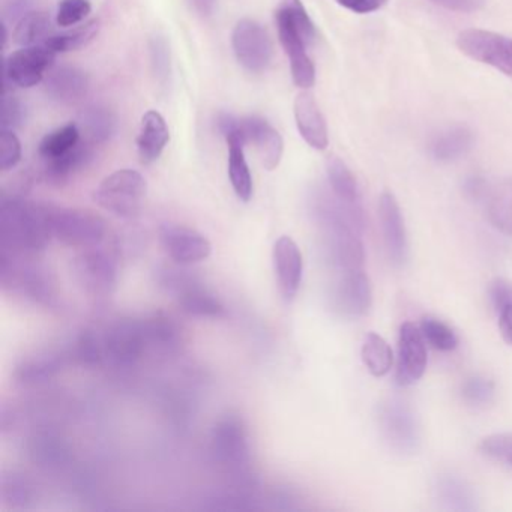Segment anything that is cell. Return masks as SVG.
I'll return each mask as SVG.
<instances>
[{
  "mask_svg": "<svg viewBox=\"0 0 512 512\" xmlns=\"http://www.w3.org/2000/svg\"><path fill=\"white\" fill-rule=\"evenodd\" d=\"M361 356L365 367L374 377L386 376L391 371L394 362L391 346L376 332H370L365 337Z\"/></svg>",
  "mask_w": 512,
  "mask_h": 512,
  "instance_id": "obj_30",
  "label": "cell"
},
{
  "mask_svg": "<svg viewBox=\"0 0 512 512\" xmlns=\"http://www.w3.org/2000/svg\"><path fill=\"white\" fill-rule=\"evenodd\" d=\"M433 2L457 13H475L484 7L485 0H433Z\"/></svg>",
  "mask_w": 512,
  "mask_h": 512,
  "instance_id": "obj_46",
  "label": "cell"
},
{
  "mask_svg": "<svg viewBox=\"0 0 512 512\" xmlns=\"http://www.w3.org/2000/svg\"><path fill=\"white\" fill-rule=\"evenodd\" d=\"M241 133L245 145L251 143L256 146L266 170L272 172L280 166L284 152L283 137L266 119L260 116L241 119Z\"/></svg>",
  "mask_w": 512,
  "mask_h": 512,
  "instance_id": "obj_19",
  "label": "cell"
},
{
  "mask_svg": "<svg viewBox=\"0 0 512 512\" xmlns=\"http://www.w3.org/2000/svg\"><path fill=\"white\" fill-rule=\"evenodd\" d=\"M25 118V109L22 103L17 98L8 97L5 94L4 98V130H13V128L20 127Z\"/></svg>",
  "mask_w": 512,
  "mask_h": 512,
  "instance_id": "obj_43",
  "label": "cell"
},
{
  "mask_svg": "<svg viewBox=\"0 0 512 512\" xmlns=\"http://www.w3.org/2000/svg\"><path fill=\"white\" fill-rule=\"evenodd\" d=\"M508 463L511 464V466H512V455H511V458H509Z\"/></svg>",
  "mask_w": 512,
  "mask_h": 512,
  "instance_id": "obj_50",
  "label": "cell"
},
{
  "mask_svg": "<svg viewBox=\"0 0 512 512\" xmlns=\"http://www.w3.org/2000/svg\"><path fill=\"white\" fill-rule=\"evenodd\" d=\"M52 205L23 197H5L0 206L2 253L32 257L46 250L53 239Z\"/></svg>",
  "mask_w": 512,
  "mask_h": 512,
  "instance_id": "obj_1",
  "label": "cell"
},
{
  "mask_svg": "<svg viewBox=\"0 0 512 512\" xmlns=\"http://www.w3.org/2000/svg\"><path fill=\"white\" fill-rule=\"evenodd\" d=\"M377 425L389 448L400 454H415L421 443L418 418L409 404L395 398L377 407Z\"/></svg>",
  "mask_w": 512,
  "mask_h": 512,
  "instance_id": "obj_8",
  "label": "cell"
},
{
  "mask_svg": "<svg viewBox=\"0 0 512 512\" xmlns=\"http://www.w3.org/2000/svg\"><path fill=\"white\" fill-rule=\"evenodd\" d=\"M457 46L467 58L496 68L512 79V38L481 29H466L458 34Z\"/></svg>",
  "mask_w": 512,
  "mask_h": 512,
  "instance_id": "obj_10",
  "label": "cell"
},
{
  "mask_svg": "<svg viewBox=\"0 0 512 512\" xmlns=\"http://www.w3.org/2000/svg\"><path fill=\"white\" fill-rule=\"evenodd\" d=\"M52 35V20L46 13L31 11L17 23L14 41L22 47L40 46Z\"/></svg>",
  "mask_w": 512,
  "mask_h": 512,
  "instance_id": "obj_31",
  "label": "cell"
},
{
  "mask_svg": "<svg viewBox=\"0 0 512 512\" xmlns=\"http://www.w3.org/2000/svg\"><path fill=\"white\" fill-rule=\"evenodd\" d=\"M275 277L284 301L292 302L301 289L304 277V257L301 248L290 236H281L272 250Z\"/></svg>",
  "mask_w": 512,
  "mask_h": 512,
  "instance_id": "obj_17",
  "label": "cell"
},
{
  "mask_svg": "<svg viewBox=\"0 0 512 512\" xmlns=\"http://www.w3.org/2000/svg\"><path fill=\"white\" fill-rule=\"evenodd\" d=\"M494 392H496L494 383L482 376L470 377L464 382L463 389H461L463 400L475 407L490 404L493 401Z\"/></svg>",
  "mask_w": 512,
  "mask_h": 512,
  "instance_id": "obj_37",
  "label": "cell"
},
{
  "mask_svg": "<svg viewBox=\"0 0 512 512\" xmlns=\"http://www.w3.org/2000/svg\"><path fill=\"white\" fill-rule=\"evenodd\" d=\"M34 7V0H11L7 5V17L11 20H22Z\"/></svg>",
  "mask_w": 512,
  "mask_h": 512,
  "instance_id": "obj_47",
  "label": "cell"
},
{
  "mask_svg": "<svg viewBox=\"0 0 512 512\" xmlns=\"http://www.w3.org/2000/svg\"><path fill=\"white\" fill-rule=\"evenodd\" d=\"M68 362H73L70 346L62 350H41L17 365V382L25 386L46 385L56 374L61 373Z\"/></svg>",
  "mask_w": 512,
  "mask_h": 512,
  "instance_id": "obj_20",
  "label": "cell"
},
{
  "mask_svg": "<svg viewBox=\"0 0 512 512\" xmlns=\"http://www.w3.org/2000/svg\"><path fill=\"white\" fill-rule=\"evenodd\" d=\"M160 242L167 256L181 266L205 262L212 253L211 241L199 230L184 224H163Z\"/></svg>",
  "mask_w": 512,
  "mask_h": 512,
  "instance_id": "obj_12",
  "label": "cell"
},
{
  "mask_svg": "<svg viewBox=\"0 0 512 512\" xmlns=\"http://www.w3.org/2000/svg\"><path fill=\"white\" fill-rule=\"evenodd\" d=\"M31 257L0 253V280L11 290L34 304L55 307L58 290L55 281L43 266L32 263Z\"/></svg>",
  "mask_w": 512,
  "mask_h": 512,
  "instance_id": "obj_3",
  "label": "cell"
},
{
  "mask_svg": "<svg viewBox=\"0 0 512 512\" xmlns=\"http://www.w3.org/2000/svg\"><path fill=\"white\" fill-rule=\"evenodd\" d=\"M331 296L332 304L341 316L350 319L365 316L373 304L370 278L362 269L341 272Z\"/></svg>",
  "mask_w": 512,
  "mask_h": 512,
  "instance_id": "obj_15",
  "label": "cell"
},
{
  "mask_svg": "<svg viewBox=\"0 0 512 512\" xmlns=\"http://www.w3.org/2000/svg\"><path fill=\"white\" fill-rule=\"evenodd\" d=\"M98 32H100V22L92 20V22L77 26V28L62 32V34L50 35L49 40L44 44L50 50H53L56 55H59V53L76 52V50L83 49L91 41H94L97 38Z\"/></svg>",
  "mask_w": 512,
  "mask_h": 512,
  "instance_id": "obj_32",
  "label": "cell"
},
{
  "mask_svg": "<svg viewBox=\"0 0 512 512\" xmlns=\"http://www.w3.org/2000/svg\"><path fill=\"white\" fill-rule=\"evenodd\" d=\"M53 238L73 248L100 247L106 241L107 223L103 217L86 209L52 206Z\"/></svg>",
  "mask_w": 512,
  "mask_h": 512,
  "instance_id": "obj_7",
  "label": "cell"
},
{
  "mask_svg": "<svg viewBox=\"0 0 512 512\" xmlns=\"http://www.w3.org/2000/svg\"><path fill=\"white\" fill-rule=\"evenodd\" d=\"M427 341L421 328L404 322L398 334L397 383L410 386L422 379L427 370Z\"/></svg>",
  "mask_w": 512,
  "mask_h": 512,
  "instance_id": "obj_14",
  "label": "cell"
},
{
  "mask_svg": "<svg viewBox=\"0 0 512 512\" xmlns=\"http://www.w3.org/2000/svg\"><path fill=\"white\" fill-rule=\"evenodd\" d=\"M169 142L170 131L166 119L154 110L146 113L142 118L139 137H137L140 161L145 164L154 163L161 157Z\"/></svg>",
  "mask_w": 512,
  "mask_h": 512,
  "instance_id": "obj_24",
  "label": "cell"
},
{
  "mask_svg": "<svg viewBox=\"0 0 512 512\" xmlns=\"http://www.w3.org/2000/svg\"><path fill=\"white\" fill-rule=\"evenodd\" d=\"M158 283L178 302L188 316L197 319H223L226 307L223 302L193 275L175 268L158 271Z\"/></svg>",
  "mask_w": 512,
  "mask_h": 512,
  "instance_id": "obj_4",
  "label": "cell"
},
{
  "mask_svg": "<svg viewBox=\"0 0 512 512\" xmlns=\"http://www.w3.org/2000/svg\"><path fill=\"white\" fill-rule=\"evenodd\" d=\"M148 194V182L133 169L116 170L95 191V202L119 218H134L142 211Z\"/></svg>",
  "mask_w": 512,
  "mask_h": 512,
  "instance_id": "obj_6",
  "label": "cell"
},
{
  "mask_svg": "<svg viewBox=\"0 0 512 512\" xmlns=\"http://www.w3.org/2000/svg\"><path fill=\"white\" fill-rule=\"evenodd\" d=\"M278 10L286 14L287 19L301 32L308 46L313 44L314 38H316V28H314L313 20L308 16L307 10H305L301 0H284Z\"/></svg>",
  "mask_w": 512,
  "mask_h": 512,
  "instance_id": "obj_36",
  "label": "cell"
},
{
  "mask_svg": "<svg viewBox=\"0 0 512 512\" xmlns=\"http://www.w3.org/2000/svg\"><path fill=\"white\" fill-rule=\"evenodd\" d=\"M73 274L83 292L92 298H109L118 286V262L104 248H86L73 260Z\"/></svg>",
  "mask_w": 512,
  "mask_h": 512,
  "instance_id": "obj_9",
  "label": "cell"
},
{
  "mask_svg": "<svg viewBox=\"0 0 512 512\" xmlns=\"http://www.w3.org/2000/svg\"><path fill=\"white\" fill-rule=\"evenodd\" d=\"M421 331L427 344L439 352H452L457 349L458 338L451 326L434 317H425L421 322Z\"/></svg>",
  "mask_w": 512,
  "mask_h": 512,
  "instance_id": "obj_34",
  "label": "cell"
},
{
  "mask_svg": "<svg viewBox=\"0 0 512 512\" xmlns=\"http://www.w3.org/2000/svg\"><path fill=\"white\" fill-rule=\"evenodd\" d=\"M80 143V128L76 124H68L47 134L40 145V155L44 160L61 157Z\"/></svg>",
  "mask_w": 512,
  "mask_h": 512,
  "instance_id": "obj_33",
  "label": "cell"
},
{
  "mask_svg": "<svg viewBox=\"0 0 512 512\" xmlns=\"http://www.w3.org/2000/svg\"><path fill=\"white\" fill-rule=\"evenodd\" d=\"M32 454L35 455V460L40 461L44 466H49V464L62 460V457L65 455V449L64 445L59 442V439H55L50 434H44V436H38L34 440Z\"/></svg>",
  "mask_w": 512,
  "mask_h": 512,
  "instance_id": "obj_41",
  "label": "cell"
},
{
  "mask_svg": "<svg viewBox=\"0 0 512 512\" xmlns=\"http://www.w3.org/2000/svg\"><path fill=\"white\" fill-rule=\"evenodd\" d=\"M211 455L214 463L238 484L251 479L253 452L250 436L242 418L227 415L218 419L211 433Z\"/></svg>",
  "mask_w": 512,
  "mask_h": 512,
  "instance_id": "obj_2",
  "label": "cell"
},
{
  "mask_svg": "<svg viewBox=\"0 0 512 512\" xmlns=\"http://www.w3.org/2000/svg\"><path fill=\"white\" fill-rule=\"evenodd\" d=\"M22 161V143L13 130H2L0 136V170H13Z\"/></svg>",
  "mask_w": 512,
  "mask_h": 512,
  "instance_id": "obj_40",
  "label": "cell"
},
{
  "mask_svg": "<svg viewBox=\"0 0 512 512\" xmlns=\"http://www.w3.org/2000/svg\"><path fill=\"white\" fill-rule=\"evenodd\" d=\"M32 488L34 487L28 479L23 478L22 475L11 473V475L5 476L4 482H2V496L8 505L28 506L34 497Z\"/></svg>",
  "mask_w": 512,
  "mask_h": 512,
  "instance_id": "obj_35",
  "label": "cell"
},
{
  "mask_svg": "<svg viewBox=\"0 0 512 512\" xmlns=\"http://www.w3.org/2000/svg\"><path fill=\"white\" fill-rule=\"evenodd\" d=\"M91 160L92 149L79 143L76 148L71 149L67 154L52 158V160H46L44 178L50 185L62 187V185L68 184V181L83 167L88 166Z\"/></svg>",
  "mask_w": 512,
  "mask_h": 512,
  "instance_id": "obj_25",
  "label": "cell"
},
{
  "mask_svg": "<svg viewBox=\"0 0 512 512\" xmlns=\"http://www.w3.org/2000/svg\"><path fill=\"white\" fill-rule=\"evenodd\" d=\"M490 298L493 302L494 308L497 313L502 311L503 308L511 307L512 305V284L508 281L497 280L491 284Z\"/></svg>",
  "mask_w": 512,
  "mask_h": 512,
  "instance_id": "obj_44",
  "label": "cell"
},
{
  "mask_svg": "<svg viewBox=\"0 0 512 512\" xmlns=\"http://www.w3.org/2000/svg\"><path fill=\"white\" fill-rule=\"evenodd\" d=\"M293 110L296 127L305 143L316 151H325L329 145L328 125L316 98L310 92H301L296 97Z\"/></svg>",
  "mask_w": 512,
  "mask_h": 512,
  "instance_id": "obj_21",
  "label": "cell"
},
{
  "mask_svg": "<svg viewBox=\"0 0 512 512\" xmlns=\"http://www.w3.org/2000/svg\"><path fill=\"white\" fill-rule=\"evenodd\" d=\"M229 146V178L233 191L242 202H250L253 199L254 184L244 154V140L239 137H230L226 140Z\"/></svg>",
  "mask_w": 512,
  "mask_h": 512,
  "instance_id": "obj_27",
  "label": "cell"
},
{
  "mask_svg": "<svg viewBox=\"0 0 512 512\" xmlns=\"http://www.w3.org/2000/svg\"><path fill=\"white\" fill-rule=\"evenodd\" d=\"M44 88L50 100L59 104H76L88 94V74L70 65L52 68L44 80Z\"/></svg>",
  "mask_w": 512,
  "mask_h": 512,
  "instance_id": "obj_22",
  "label": "cell"
},
{
  "mask_svg": "<svg viewBox=\"0 0 512 512\" xmlns=\"http://www.w3.org/2000/svg\"><path fill=\"white\" fill-rule=\"evenodd\" d=\"M379 220L382 227L383 242L392 265L403 266L409 253L406 224L400 205L394 194L385 191L379 200Z\"/></svg>",
  "mask_w": 512,
  "mask_h": 512,
  "instance_id": "obj_18",
  "label": "cell"
},
{
  "mask_svg": "<svg viewBox=\"0 0 512 512\" xmlns=\"http://www.w3.org/2000/svg\"><path fill=\"white\" fill-rule=\"evenodd\" d=\"M104 365L116 368L134 367L151 353L145 319H119L100 331Z\"/></svg>",
  "mask_w": 512,
  "mask_h": 512,
  "instance_id": "obj_5",
  "label": "cell"
},
{
  "mask_svg": "<svg viewBox=\"0 0 512 512\" xmlns=\"http://www.w3.org/2000/svg\"><path fill=\"white\" fill-rule=\"evenodd\" d=\"M56 53L46 44L23 47L5 61V80L19 88H34L43 82L47 71L52 70Z\"/></svg>",
  "mask_w": 512,
  "mask_h": 512,
  "instance_id": "obj_13",
  "label": "cell"
},
{
  "mask_svg": "<svg viewBox=\"0 0 512 512\" xmlns=\"http://www.w3.org/2000/svg\"><path fill=\"white\" fill-rule=\"evenodd\" d=\"M499 329L503 340L512 346V305L499 311Z\"/></svg>",
  "mask_w": 512,
  "mask_h": 512,
  "instance_id": "obj_48",
  "label": "cell"
},
{
  "mask_svg": "<svg viewBox=\"0 0 512 512\" xmlns=\"http://www.w3.org/2000/svg\"><path fill=\"white\" fill-rule=\"evenodd\" d=\"M152 70L158 82L167 83L170 77V47L166 37L157 34L152 37L151 46Z\"/></svg>",
  "mask_w": 512,
  "mask_h": 512,
  "instance_id": "obj_39",
  "label": "cell"
},
{
  "mask_svg": "<svg viewBox=\"0 0 512 512\" xmlns=\"http://www.w3.org/2000/svg\"><path fill=\"white\" fill-rule=\"evenodd\" d=\"M188 2L191 8L202 17L212 16L217 7V0H188Z\"/></svg>",
  "mask_w": 512,
  "mask_h": 512,
  "instance_id": "obj_49",
  "label": "cell"
},
{
  "mask_svg": "<svg viewBox=\"0 0 512 512\" xmlns=\"http://www.w3.org/2000/svg\"><path fill=\"white\" fill-rule=\"evenodd\" d=\"M275 20H277L281 46H283L284 52L289 58L293 82L298 88H311L316 83V68H314L313 61L308 56L307 41L280 10L277 11Z\"/></svg>",
  "mask_w": 512,
  "mask_h": 512,
  "instance_id": "obj_16",
  "label": "cell"
},
{
  "mask_svg": "<svg viewBox=\"0 0 512 512\" xmlns=\"http://www.w3.org/2000/svg\"><path fill=\"white\" fill-rule=\"evenodd\" d=\"M337 4L355 14H370L382 10L388 0H337Z\"/></svg>",
  "mask_w": 512,
  "mask_h": 512,
  "instance_id": "obj_45",
  "label": "cell"
},
{
  "mask_svg": "<svg viewBox=\"0 0 512 512\" xmlns=\"http://www.w3.org/2000/svg\"><path fill=\"white\" fill-rule=\"evenodd\" d=\"M326 175H328L331 193L338 199L349 205H361L358 182L352 170L338 157H331L326 163Z\"/></svg>",
  "mask_w": 512,
  "mask_h": 512,
  "instance_id": "obj_29",
  "label": "cell"
},
{
  "mask_svg": "<svg viewBox=\"0 0 512 512\" xmlns=\"http://www.w3.org/2000/svg\"><path fill=\"white\" fill-rule=\"evenodd\" d=\"M437 502L448 511H476V496L472 488L454 475H443L434 485Z\"/></svg>",
  "mask_w": 512,
  "mask_h": 512,
  "instance_id": "obj_26",
  "label": "cell"
},
{
  "mask_svg": "<svg viewBox=\"0 0 512 512\" xmlns=\"http://www.w3.org/2000/svg\"><path fill=\"white\" fill-rule=\"evenodd\" d=\"M475 146V134L466 125H455L437 134L428 146L430 157L437 163H454L466 157Z\"/></svg>",
  "mask_w": 512,
  "mask_h": 512,
  "instance_id": "obj_23",
  "label": "cell"
},
{
  "mask_svg": "<svg viewBox=\"0 0 512 512\" xmlns=\"http://www.w3.org/2000/svg\"><path fill=\"white\" fill-rule=\"evenodd\" d=\"M89 0H61L56 11V23L61 28H73L80 25L91 14Z\"/></svg>",
  "mask_w": 512,
  "mask_h": 512,
  "instance_id": "obj_38",
  "label": "cell"
},
{
  "mask_svg": "<svg viewBox=\"0 0 512 512\" xmlns=\"http://www.w3.org/2000/svg\"><path fill=\"white\" fill-rule=\"evenodd\" d=\"M479 451L493 460L509 461L512 455V433L491 434L479 443Z\"/></svg>",
  "mask_w": 512,
  "mask_h": 512,
  "instance_id": "obj_42",
  "label": "cell"
},
{
  "mask_svg": "<svg viewBox=\"0 0 512 512\" xmlns=\"http://www.w3.org/2000/svg\"><path fill=\"white\" fill-rule=\"evenodd\" d=\"M80 125L92 143H106L118 130V118L109 107L95 104L82 113Z\"/></svg>",
  "mask_w": 512,
  "mask_h": 512,
  "instance_id": "obj_28",
  "label": "cell"
},
{
  "mask_svg": "<svg viewBox=\"0 0 512 512\" xmlns=\"http://www.w3.org/2000/svg\"><path fill=\"white\" fill-rule=\"evenodd\" d=\"M233 52L239 64L250 73H263L274 55L268 31L256 20L242 19L232 35Z\"/></svg>",
  "mask_w": 512,
  "mask_h": 512,
  "instance_id": "obj_11",
  "label": "cell"
}]
</instances>
